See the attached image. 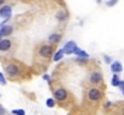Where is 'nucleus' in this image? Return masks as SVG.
<instances>
[{"label":"nucleus","instance_id":"7ed1b4c3","mask_svg":"<svg viewBox=\"0 0 124 115\" xmlns=\"http://www.w3.org/2000/svg\"><path fill=\"white\" fill-rule=\"evenodd\" d=\"M54 54V48L52 44L47 43V44H42L41 47L39 48V55L43 58V59H48V58H52Z\"/></svg>","mask_w":124,"mask_h":115},{"label":"nucleus","instance_id":"f8f14e48","mask_svg":"<svg viewBox=\"0 0 124 115\" xmlns=\"http://www.w3.org/2000/svg\"><path fill=\"white\" fill-rule=\"evenodd\" d=\"M60 40H62V35H60V34H58V33H53V34H51V35L48 36V43L53 46V44L59 43Z\"/></svg>","mask_w":124,"mask_h":115},{"label":"nucleus","instance_id":"b1692460","mask_svg":"<svg viewBox=\"0 0 124 115\" xmlns=\"http://www.w3.org/2000/svg\"><path fill=\"white\" fill-rule=\"evenodd\" d=\"M42 78H43L45 80H47V83H48V84H51V79H49V76H48V74H43Z\"/></svg>","mask_w":124,"mask_h":115},{"label":"nucleus","instance_id":"a211bd4d","mask_svg":"<svg viewBox=\"0 0 124 115\" xmlns=\"http://www.w3.org/2000/svg\"><path fill=\"white\" fill-rule=\"evenodd\" d=\"M6 84H7V80L5 78V74L0 72V85H6Z\"/></svg>","mask_w":124,"mask_h":115},{"label":"nucleus","instance_id":"9d476101","mask_svg":"<svg viewBox=\"0 0 124 115\" xmlns=\"http://www.w3.org/2000/svg\"><path fill=\"white\" fill-rule=\"evenodd\" d=\"M12 46V42L10 38H1L0 41V52H7Z\"/></svg>","mask_w":124,"mask_h":115},{"label":"nucleus","instance_id":"1a4fd4ad","mask_svg":"<svg viewBox=\"0 0 124 115\" xmlns=\"http://www.w3.org/2000/svg\"><path fill=\"white\" fill-rule=\"evenodd\" d=\"M68 17H69V13L64 8H60L55 12V19H58L59 22H65L68 19Z\"/></svg>","mask_w":124,"mask_h":115},{"label":"nucleus","instance_id":"ddd939ff","mask_svg":"<svg viewBox=\"0 0 124 115\" xmlns=\"http://www.w3.org/2000/svg\"><path fill=\"white\" fill-rule=\"evenodd\" d=\"M72 54H75V55H77V56H80V58H89V54L85 52V50H83V49H81L78 46L74 49V52H72Z\"/></svg>","mask_w":124,"mask_h":115},{"label":"nucleus","instance_id":"4be33fe9","mask_svg":"<svg viewBox=\"0 0 124 115\" xmlns=\"http://www.w3.org/2000/svg\"><path fill=\"white\" fill-rule=\"evenodd\" d=\"M112 106H113V103H112L111 101H107V102H106V103L104 104V108H105V109H110V108H111Z\"/></svg>","mask_w":124,"mask_h":115},{"label":"nucleus","instance_id":"9b49d317","mask_svg":"<svg viewBox=\"0 0 124 115\" xmlns=\"http://www.w3.org/2000/svg\"><path fill=\"white\" fill-rule=\"evenodd\" d=\"M111 71H112L113 74H118V73H121V72L123 71V66H122V64H121L119 61H113V62L111 64Z\"/></svg>","mask_w":124,"mask_h":115},{"label":"nucleus","instance_id":"39448f33","mask_svg":"<svg viewBox=\"0 0 124 115\" xmlns=\"http://www.w3.org/2000/svg\"><path fill=\"white\" fill-rule=\"evenodd\" d=\"M89 81L93 84V85H98L102 81V73L99 72V71H93L90 74H89Z\"/></svg>","mask_w":124,"mask_h":115},{"label":"nucleus","instance_id":"dca6fc26","mask_svg":"<svg viewBox=\"0 0 124 115\" xmlns=\"http://www.w3.org/2000/svg\"><path fill=\"white\" fill-rule=\"evenodd\" d=\"M46 106L48 107V108H53V107H55V100L54 98H47L46 100Z\"/></svg>","mask_w":124,"mask_h":115},{"label":"nucleus","instance_id":"6ab92c4d","mask_svg":"<svg viewBox=\"0 0 124 115\" xmlns=\"http://www.w3.org/2000/svg\"><path fill=\"white\" fill-rule=\"evenodd\" d=\"M76 61L80 62V64H87L88 62V59L87 58H80V56H77L76 58Z\"/></svg>","mask_w":124,"mask_h":115},{"label":"nucleus","instance_id":"aec40b11","mask_svg":"<svg viewBox=\"0 0 124 115\" xmlns=\"http://www.w3.org/2000/svg\"><path fill=\"white\" fill-rule=\"evenodd\" d=\"M117 2H118V0H108V1L106 2V5H107L108 7H112V6H115Z\"/></svg>","mask_w":124,"mask_h":115},{"label":"nucleus","instance_id":"f257e3e1","mask_svg":"<svg viewBox=\"0 0 124 115\" xmlns=\"http://www.w3.org/2000/svg\"><path fill=\"white\" fill-rule=\"evenodd\" d=\"M4 72L7 77H16L21 74V67L19 65L15 64V62H8L5 65L4 67Z\"/></svg>","mask_w":124,"mask_h":115},{"label":"nucleus","instance_id":"393cba45","mask_svg":"<svg viewBox=\"0 0 124 115\" xmlns=\"http://www.w3.org/2000/svg\"><path fill=\"white\" fill-rule=\"evenodd\" d=\"M119 89L122 90V92H123V95H124V80H121V84H119Z\"/></svg>","mask_w":124,"mask_h":115},{"label":"nucleus","instance_id":"bb28decb","mask_svg":"<svg viewBox=\"0 0 124 115\" xmlns=\"http://www.w3.org/2000/svg\"><path fill=\"white\" fill-rule=\"evenodd\" d=\"M121 115H124V107L121 109Z\"/></svg>","mask_w":124,"mask_h":115},{"label":"nucleus","instance_id":"6e6552de","mask_svg":"<svg viewBox=\"0 0 124 115\" xmlns=\"http://www.w3.org/2000/svg\"><path fill=\"white\" fill-rule=\"evenodd\" d=\"M13 33V28L11 27V25H1L0 27V38L2 37H7V36H10L11 34Z\"/></svg>","mask_w":124,"mask_h":115},{"label":"nucleus","instance_id":"2eb2a0df","mask_svg":"<svg viewBox=\"0 0 124 115\" xmlns=\"http://www.w3.org/2000/svg\"><path fill=\"white\" fill-rule=\"evenodd\" d=\"M111 84H112L113 86H119V84H121V79H119V77L117 76V74H113L112 79H111Z\"/></svg>","mask_w":124,"mask_h":115},{"label":"nucleus","instance_id":"4468645a","mask_svg":"<svg viewBox=\"0 0 124 115\" xmlns=\"http://www.w3.org/2000/svg\"><path fill=\"white\" fill-rule=\"evenodd\" d=\"M63 56H64V52H63V49H59V50H57V52L53 54L52 60H53L54 62H57V61L62 60V59H63Z\"/></svg>","mask_w":124,"mask_h":115},{"label":"nucleus","instance_id":"5701e85b","mask_svg":"<svg viewBox=\"0 0 124 115\" xmlns=\"http://www.w3.org/2000/svg\"><path fill=\"white\" fill-rule=\"evenodd\" d=\"M0 115H6V109L2 106H0Z\"/></svg>","mask_w":124,"mask_h":115},{"label":"nucleus","instance_id":"a878e982","mask_svg":"<svg viewBox=\"0 0 124 115\" xmlns=\"http://www.w3.org/2000/svg\"><path fill=\"white\" fill-rule=\"evenodd\" d=\"M4 2H5V0H0V7L4 5Z\"/></svg>","mask_w":124,"mask_h":115},{"label":"nucleus","instance_id":"20e7f679","mask_svg":"<svg viewBox=\"0 0 124 115\" xmlns=\"http://www.w3.org/2000/svg\"><path fill=\"white\" fill-rule=\"evenodd\" d=\"M68 91L64 89V88H58L53 91V98L58 102H64L66 98H68Z\"/></svg>","mask_w":124,"mask_h":115},{"label":"nucleus","instance_id":"423d86ee","mask_svg":"<svg viewBox=\"0 0 124 115\" xmlns=\"http://www.w3.org/2000/svg\"><path fill=\"white\" fill-rule=\"evenodd\" d=\"M12 14V7L10 5H2L0 7V17L4 19H10Z\"/></svg>","mask_w":124,"mask_h":115},{"label":"nucleus","instance_id":"412c9836","mask_svg":"<svg viewBox=\"0 0 124 115\" xmlns=\"http://www.w3.org/2000/svg\"><path fill=\"white\" fill-rule=\"evenodd\" d=\"M104 60H105V62L106 64H112L113 61H112V59H111V56H108V55H104Z\"/></svg>","mask_w":124,"mask_h":115},{"label":"nucleus","instance_id":"f03ea898","mask_svg":"<svg viewBox=\"0 0 124 115\" xmlns=\"http://www.w3.org/2000/svg\"><path fill=\"white\" fill-rule=\"evenodd\" d=\"M87 96H88V100H89V101H92V102H99V101L102 98L104 95H102V91H101L99 88L93 86V88H90V89L88 90Z\"/></svg>","mask_w":124,"mask_h":115},{"label":"nucleus","instance_id":"0eeeda50","mask_svg":"<svg viewBox=\"0 0 124 115\" xmlns=\"http://www.w3.org/2000/svg\"><path fill=\"white\" fill-rule=\"evenodd\" d=\"M77 47V43L75 42V41H68L65 44H64V47H63V52H64V54H66V55H71L72 54V52H74V49Z\"/></svg>","mask_w":124,"mask_h":115},{"label":"nucleus","instance_id":"f3484780","mask_svg":"<svg viewBox=\"0 0 124 115\" xmlns=\"http://www.w3.org/2000/svg\"><path fill=\"white\" fill-rule=\"evenodd\" d=\"M11 113L13 115H25V110L24 109H13Z\"/></svg>","mask_w":124,"mask_h":115}]
</instances>
